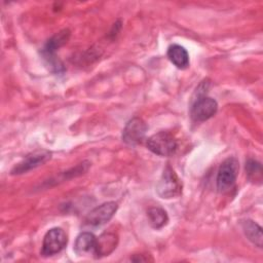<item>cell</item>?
<instances>
[{"instance_id":"6da1fadb","label":"cell","mask_w":263,"mask_h":263,"mask_svg":"<svg viewBox=\"0 0 263 263\" xmlns=\"http://www.w3.org/2000/svg\"><path fill=\"white\" fill-rule=\"evenodd\" d=\"M156 191L161 198H174L182 192V182L175 171L166 165L156 185Z\"/></svg>"},{"instance_id":"7a4b0ae2","label":"cell","mask_w":263,"mask_h":263,"mask_svg":"<svg viewBox=\"0 0 263 263\" xmlns=\"http://www.w3.org/2000/svg\"><path fill=\"white\" fill-rule=\"evenodd\" d=\"M147 148L154 154L160 156H171L178 149L176 138L167 132H159L152 135L147 140Z\"/></svg>"},{"instance_id":"3957f363","label":"cell","mask_w":263,"mask_h":263,"mask_svg":"<svg viewBox=\"0 0 263 263\" xmlns=\"http://www.w3.org/2000/svg\"><path fill=\"white\" fill-rule=\"evenodd\" d=\"M238 161L234 157H229L221 163L216 180L219 191L226 192L234 186L238 174Z\"/></svg>"},{"instance_id":"277c9868","label":"cell","mask_w":263,"mask_h":263,"mask_svg":"<svg viewBox=\"0 0 263 263\" xmlns=\"http://www.w3.org/2000/svg\"><path fill=\"white\" fill-rule=\"evenodd\" d=\"M67 245V235L62 228H51L43 237L41 254L44 257L60 253Z\"/></svg>"},{"instance_id":"5b68a950","label":"cell","mask_w":263,"mask_h":263,"mask_svg":"<svg viewBox=\"0 0 263 263\" xmlns=\"http://www.w3.org/2000/svg\"><path fill=\"white\" fill-rule=\"evenodd\" d=\"M217 110L218 104L214 99L201 96L195 100L191 108V117L195 121H204L214 116Z\"/></svg>"},{"instance_id":"8992f818","label":"cell","mask_w":263,"mask_h":263,"mask_svg":"<svg viewBox=\"0 0 263 263\" xmlns=\"http://www.w3.org/2000/svg\"><path fill=\"white\" fill-rule=\"evenodd\" d=\"M147 124L139 117L130 119L123 128L122 141L128 145H137L141 143L146 135Z\"/></svg>"},{"instance_id":"52a82bcc","label":"cell","mask_w":263,"mask_h":263,"mask_svg":"<svg viewBox=\"0 0 263 263\" xmlns=\"http://www.w3.org/2000/svg\"><path fill=\"white\" fill-rule=\"evenodd\" d=\"M117 211V203L114 201L105 202L88 213L85 218V224L88 226H101L108 222Z\"/></svg>"},{"instance_id":"ba28073f","label":"cell","mask_w":263,"mask_h":263,"mask_svg":"<svg viewBox=\"0 0 263 263\" xmlns=\"http://www.w3.org/2000/svg\"><path fill=\"white\" fill-rule=\"evenodd\" d=\"M51 153L46 150H39L29 154L26 158H24L20 163H17L11 171V174H24L28 171H31L39 165L45 163L48 159H50Z\"/></svg>"},{"instance_id":"9c48e42d","label":"cell","mask_w":263,"mask_h":263,"mask_svg":"<svg viewBox=\"0 0 263 263\" xmlns=\"http://www.w3.org/2000/svg\"><path fill=\"white\" fill-rule=\"evenodd\" d=\"M117 243L118 235L115 232L106 231L97 237L95 255H97V257L108 256L116 249Z\"/></svg>"},{"instance_id":"30bf717a","label":"cell","mask_w":263,"mask_h":263,"mask_svg":"<svg viewBox=\"0 0 263 263\" xmlns=\"http://www.w3.org/2000/svg\"><path fill=\"white\" fill-rule=\"evenodd\" d=\"M96 243L97 237L90 232H82L80 233L74 243V251L77 255H89L96 252Z\"/></svg>"},{"instance_id":"8fae6325","label":"cell","mask_w":263,"mask_h":263,"mask_svg":"<svg viewBox=\"0 0 263 263\" xmlns=\"http://www.w3.org/2000/svg\"><path fill=\"white\" fill-rule=\"evenodd\" d=\"M167 58L179 69H185L189 66V54L187 50L179 44H173L168 47Z\"/></svg>"},{"instance_id":"7c38bea8","label":"cell","mask_w":263,"mask_h":263,"mask_svg":"<svg viewBox=\"0 0 263 263\" xmlns=\"http://www.w3.org/2000/svg\"><path fill=\"white\" fill-rule=\"evenodd\" d=\"M69 35L70 34H69L68 30H63L60 33H58L57 35H54L50 40H48L45 47L43 48V53H44L45 58L53 59L52 57L54 55L55 50L67 42Z\"/></svg>"},{"instance_id":"4fadbf2b","label":"cell","mask_w":263,"mask_h":263,"mask_svg":"<svg viewBox=\"0 0 263 263\" xmlns=\"http://www.w3.org/2000/svg\"><path fill=\"white\" fill-rule=\"evenodd\" d=\"M242 229L250 241H252L254 245H256L259 248L262 247V242H263L262 229L257 223H255L252 220H246L242 222Z\"/></svg>"},{"instance_id":"5bb4252c","label":"cell","mask_w":263,"mask_h":263,"mask_svg":"<svg viewBox=\"0 0 263 263\" xmlns=\"http://www.w3.org/2000/svg\"><path fill=\"white\" fill-rule=\"evenodd\" d=\"M147 217H148L149 224L155 229L163 227L168 221L166 212L161 208H157V206L149 209L147 212Z\"/></svg>"},{"instance_id":"9a60e30c","label":"cell","mask_w":263,"mask_h":263,"mask_svg":"<svg viewBox=\"0 0 263 263\" xmlns=\"http://www.w3.org/2000/svg\"><path fill=\"white\" fill-rule=\"evenodd\" d=\"M246 172L248 177L254 182H261L262 180V166L260 162L250 159L246 163Z\"/></svg>"}]
</instances>
